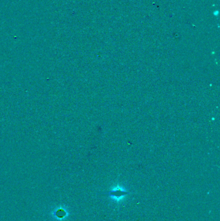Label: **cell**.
Listing matches in <instances>:
<instances>
[{
    "label": "cell",
    "mask_w": 220,
    "mask_h": 221,
    "mask_svg": "<svg viewBox=\"0 0 220 221\" xmlns=\"http://www.w3.org/2000/svg\"><path fill=\"white\" fill-rule=\"evenodd\" d=\"M101 194H105L106 195H108L111 199L119 201L120 200H122L123 198L125 197V196L128 195V193L126 190H123L122 187H115V188H114V190H113L112 191H109V192L103 193Z\"/></svg>",
    "instance_id": "cell-1"
}]
</instances>
